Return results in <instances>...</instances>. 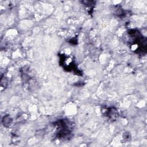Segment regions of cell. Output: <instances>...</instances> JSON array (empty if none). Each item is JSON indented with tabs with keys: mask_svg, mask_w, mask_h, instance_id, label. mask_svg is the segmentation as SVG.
Listing matches in <instances>:
<instances>
[{
	"mask_svg": "<svg viewBox=\"0 0 147 147\" xmlns=\"http://www.w3.org/2000/svg\"><path fill=\"white\" fill-rule=\"evenodd\" d=\"M61 65H63L65 69H68V71H71V69H74L75 67V63L73 58L69 56L63 55L61 57Z\"/></svg>",
	"mask_w": 147,
	"mask_h": 147,
	"instance_id": "cell-1",
	"label": "cell"
}]
</instances>
